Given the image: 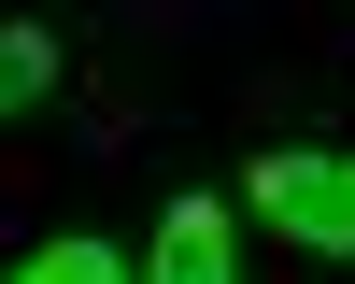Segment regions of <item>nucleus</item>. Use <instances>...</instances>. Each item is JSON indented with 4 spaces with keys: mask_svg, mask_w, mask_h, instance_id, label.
<instances>
[{
    "mask_svg": "<svg viewBox=\"0 0 355 284\" xmlns=\"http://www.w3.org/2000/svg\"><path fill=\"white\" fill-rule=\"evenodd\" d=\"M256 213L299 256H355V157L341 142H270V157H256Z\"/></svg>",
    "mask_w": 355,
    "mask_h": 284,
    "instance_id": "obj_1",
    "label": "nucleus"
},
{
    "mask_svg": "<svg viewBox=\"0 0 355 284\" xmlns=\"http://www.w3.org/2000/svg\"><path fill=\"white\" fill-rule=\"evenodd\" d=\"M142 284H242L227 270V199H171L157 256H142Z\"/></svg>",
    "mask_w": 355,
    "mask_h": 284,
    "instance_id": "obj_2",
    "label": "nucleus"
},
{
    "mask_svg": "<svg viewBox=\"0 0 355 284\" xmlns=\"http://www.w3.org/2000/svg\"><path fill=\"white\" fill-rule=\"evenodd\" d=\"M57 85V28H0V114H28Z\"/></svg>",
    "mask_w": 355,
    "mask_h": 284,
    "instance_id": "obj_3",
    "label": "nucleus"
},
{
    "mask_svg": "<svg viewBox=\"0 0 355 284\" xmlns=\"http://www.w3.org/2000/svg\"><path fill=\"white\" fill-rule=\"evenodd\" d=\"M15 284H142V270H128L114 242H43V256H28Z\"/></svg>",
    "mask_w": 355,
    "mask_h": 284,
    "instance_id": "obj_4",
    "label": "nucleus"
}]
</instances>
